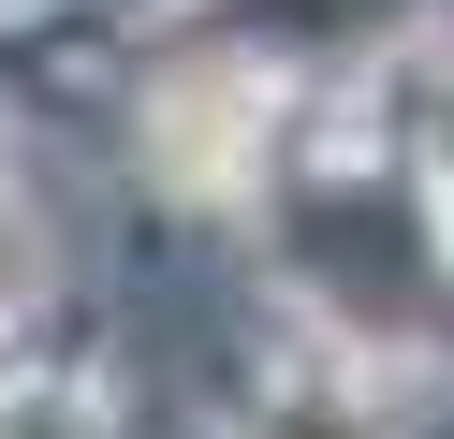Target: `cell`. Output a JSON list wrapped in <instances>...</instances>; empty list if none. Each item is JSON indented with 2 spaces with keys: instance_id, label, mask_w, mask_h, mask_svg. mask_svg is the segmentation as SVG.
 <instances>
[{
  "instance_id": "6da1fadb",
  "label": "cell",
  "mask_w": 454,
  "mask_h": 439,
  "mask_svg": "<svg viewBox=\"0 0 454 439\" xmlns=\"http://www.w3.org/2000/svg\"><path fill=\"white\" fill-rule=\"evenodd\" d=\"M278 439H352V425H337V410H294V425H278Z\"/></svg>"
}]
</instances>
